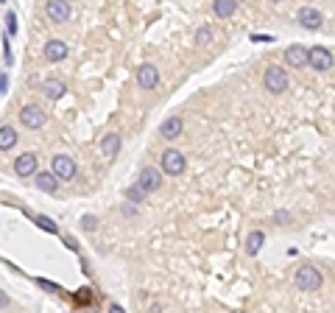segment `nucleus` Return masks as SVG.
Returning <instances> with one entry per match:
<instances>
[{"label":"nucleus","instance_id":"obj_1","mask_svg":"<svg viewBox=\"0 0 335 313\" xmlns=\"http://www.w3.org/2000/svg\"><path fill=\"white\" fill-rule=\"evenodd\" d=\"M159 168H162V174H167V176H179V174H185L187 160H185L182 151L165 148V151H162V156H159Z\"/></svg>","mask_w":335,"mask_h":313},{"label":"nucleus","instance_id":"obj_2","mask_svg":"<svg viewBox=\"0 0 335 313\" xmlns=\"http://www.w3.org/2000/svg\"><path fill=\"white\" fill-rule=\"evenodd\" d=\"M293 283L302 291H318L321 288V274H318L313 266H302V269H296V274H293Z\"/></svg>","mask_w":335,"mask_h":313},{"label":"nucleus","instance_id":"obj_3","mask_svg":"<svg viewBox=\"0 0 335 313\" xmlns=\"http://www.w3.org/2000/svg\"><path fill=\"white\" fill-rule=\"evenodd\" d=\"M265 90L268 92H276V95H280V92H285L288 90V73L282 70V67H268V70H265Z\"/></svg>","mask_w":335,"mask_h":313},{"label":"nucleus","instance_id":"obj_4","mask_svg":"<svg viewBox=\"0 0 335 313\" xmlns=\"http://www.w3.org/2000/svg\"><path fill=\"white\" fill-rule=\"evenodd\" d=\"M307 65H310L313 70L324 73V70H332L335 59H332V54H329L327 48H310L307 50Z\"/></svg>","mask_w":335,"mask_h":313},{"label":"nucleus","instance_id":"obj_5","mask_svg":"<svg viewBox=\"0 0 335 313\" xmlns=\"http://www.w3.org/2000/svg\"><path fill=\"white\" fill-rule=\"evenodd\" d=\"M50 171H53L56 179H73L76 176V160L67 154H59L50 160Z\"/></svg>","mask_w":335,"mask_h":313},{"label":"nucleus","instance_id":"obj_6","mask_svg":"<svg viewBox=\"0 0 335 313\" xmlns=\"http://www.w3.org/2000/svg\"><path fill=\"white\" fill-rule=\"evenodd\" d=\"M45 112H42L39 107H34V103H28V107L20 109V123H23L25 129H42L45 126Z\"/></svg>","mask_w":335,"mask_h":313},{"label":"nucleus","instance_id":"obj_7","mask_svg":"<svg viewBox=\"0 0 335 313\" xmlns=\"http://www.w3.org/2000/svg\"><path fill=\"white\" fill-rule=\"evenodd\" d=\"M45 14H48L53 23H67V20H70V3H67V0H48V3H45Z\"/></svg>","mask_w":335,"mask_h":313},{"label":"nucleus","instance_id":"obj_8","mask_svg":"<svg viewBox=\"0 0 335 313\" xmlns=\"http://www.w3.org/2000/svg\"><path fill=\"white\" fill-rule=\"evenodd\" d=\"M36 168H39L36 154H20L17 160H14V174L17 176H34Z\"/></svg>","mask_w":335,"mask_h":313},{"label":"nucleus","instance_id":"obj_9","mask_svg":"<svg viewBox=\"0 0 335 313\" xmlns=\"http://www.w3.org/2000/svg\"><path fill=\"white\" fill-rule=\"evenodd\" d=\"M137 185L143 187L145 193H154V190H159V185H162V171H156V168H145L143 174H140Z\"/></svg>","mask_w":335,"mask_h":313},{"label":"nucleus","instance_id":"obj_10","mask_svg":"<svg viewBox=\"0 0 335 313\" xmlns=\"http://www.w3.org/2000/svg\"><path fill=\"white\" fill-rule=\"evenodd\" d=\"M137 84L143 87V90H154V87L159 84V70H156L154 65H143L137 70Z\"/></svg>","mask_w":335,"mask_h":313},{"label":"nucleus","instance_id":"obj_11","mask_svg":"<svg viewBox=\"0 0 335 313\" xmlns=\"http://www.w3.org/2000/svg\"><path fill=\"white\" fill-rule=\"evenodd\" d=\"M321 12H316V9H310V6H305L299 12V25H305L307 31H318L321 28Z\"/></svg>","mask_w":335,"mask_h":313},{"label":"nucleus","instance_id":"obj_12","mask_svg":"<svg viewBox=\"0 0 335 313\" xmlns=\"http://www.w3.org/2000/svg\"><path fill=\"white\" fill-rule=\"evenodd\" d=\"M285 59L291 67H305L307 65V48H302V45H291V48L285 50Z\"/></svg>","mask_w":335,"mask_h":313},{"label":"nucleus","instance_id":"obj_13","mask_svg":"<svg viewBox=\"0 0 335 313\" xmlns=\"http://www.w3.org/2000/svg\"><path fill=\"white\" fill-rule=\"evenodd\" d=\"M67 56V45L62 42V39H50L48 45H45V59L48 62H62Z\"/></svg>","mask_w":335,"mask_h":313},{"label":"nucleus","instance_id":"obj_14","mask_svg":"<svg viewBox=\"0 0 335 313\" xmlns=\"http://www.w3.org/2000/svg\"><path fill=\"white\" fill-rule=\"evenodd\" d=\"M118 151H120V134H106V137L101 140V154L106 156V160H115L118 156Z\"/></svg>","mask_w":335,"mask_h":313},{"label":"nucleus","instance_id":"obj_15","mask_svg":"<svg viewBox=\"0 0 335 313\" xmlns=\"http://www.w3.org/2000/svg\"><path fill=\"white\" fill-rule=\"evenodd\" d=\"M182 129H185L182 118H167V121L159 126V134H162V137H167V140H174V137H179V134H182Z\"/></svg>","mask_w":335,"mask_h":313},{"label":"nucleus","instance_id":"obj_16","mask_svg":"<svg viewBox=\"0 0 335 313\" xmlns=\"http://www.w3.org/2000/svg\"><path fill=\"white\" fill-rule=\"evenodd\" d=\"M42 92H45L50 101H59V98L65 95V81H59V78H48V81L42 84Z\"/></svg>","mask_w":335,"mask_h":313},{"label":"nucleus","instance_id":"obj_17","mask_svg":"<svg viewBox=\"0 0 335 313\" xmlns=\"http://www.w3.org/2000/svg\"><path fill=\"white\" fill-rule=\"evenodd\" d=\"M212 12H215V17H232L235 12H238V0H215L212 3Z\"/></svg>","mask_w":335,"mask_h":313},{"label":"nucleus","instance_id":"obj_18","mask_svg":"<svg viewBox=\"0 0 335 313\" xmlns=\"http://www.w3.org/2000/svg\"><path fill=\"white\" fill-rule=\"evenodd\" d=\"M34 185L39 187V190H45V193H56V176H53V171L50 174H36V179H34Z\"/></svg>","mask_w":335,"mask_h":313},{"label":"nucleus","instance_id":"obj_19","mask_svg":"<svg viewBox=\"0 0 335 313\" xmlns=\"http://www.w3.org/2000/svg\"><path fill=\"white\" fill-rule=\"evenodd\" d=\"M17 145V132L12 126H0V151H9Z\"/></svg>","mask_w":335,"mask_h":313},{"label":"nucleus","instance_id":"obj_20","mask_svg":"<svg viewBox=\"0 0 335 313\" xmlns=\"http://www.w3.org/2000/svg\"><path fill=\"white\" fill-rule=\"evenodd\" d=\"M263 243H265V235L260 232V229H254V232L246 238V252H249V254H257L260 249H263Z\"/></svg>","mask_w":335,"mask_h":313},{"label":"nucleus","instance_id":"obj_21","mask_svg":"<svg viewBox=\"0 0 335 313\" xmlns=\"http://www.w3.org/2000/svg\"><path fill=\"white\" fill-rule=\"evenodd\" d=\"M212 42V25H201V28H198V34H196V45H209Z\"/></svg>","mask_w":335,"mask_h":313},{"label":"nucleus","instance_id":"obj_22","mask_svg":"<svg viewBox=\"0 0 335 313\" xmlns=\"http://www.w3.org/2000/svg\"><path fill=\"white\" fill-rule=\"evenodd\" d=\"M34 221H36V224H39V227H42V229H45V232H50V235H56V229H59V227H56V224H53V221H50V218H48V216H34Z\"/></svg>","mask_w":335,"mask_h":313},{"label":"nucleus","instance_id":"obj_23","mask_svg":"<svg viewBox=\"0 0 335 313\" xmlns=\"http://www.w3.org/2000/svg\"><path fill=\"white\" fill-rule=\"evenodd\" d=\"M126 199H129V201H143L145 199V190L140 185H134V187H129V190H126Z\"/></svg>","mask_w":335,"mask_h":313},{"label":"nucleus","instance_id":"obj_24","mask_svg":"<svg viewBox=\"0 0 335 313\" xmlns=\"http://www.w3.org/2000/svg\"><path fill=\"white\" fill-rule=\"evenodd\" d=\"M6 31H9V36L17 34V14H14V12L6 14Z\"/></svg>","mask_w":335,"mask_h":313},{"label":"nucleus","instance_id":"obj_25","mask_svg":"<svg viewBox=\"0 0 335 313\" xmlns=\"http://www.w3.org/2000/svg\"><path fill=\"white\" fill-rule=\"evenodd\" d=\"M76 302H78V305H87V302H90V291H87V288H81V291L76 294Z\"/></svg>","mask_w":335,"mask_h":313},{"label":"nucleus","instance_id":"obj_26","mask_svg":"<svg viewBox=\"0 0 335 313\" xmlns=\"http://www.w3.org/2000/svg\"><path fill=\"white\" fill-rule=\"evenodd\" d=\"M36 285H39V288H45V291H56V294H59V285L48 283V280H36Z\"/></svg>","mask_w":335,"mask_h":313},{"label":"nucleus","instance_id":"obj_27","mask_svg":"<svg viewBox=\"0 0 335 313\" xmlns=\"http://www.w3.org/2000/svg\"><path fill=\"white\" fill-rule=\"evenodd\" d=\"M84 229H95V224H98V218L95 216H84Z\"/></svg>","mask_w":335,"mask_h":313},{"label":"nucleus","instance_id":"obj_28","mask_svg":"<svg viewBox=\"0 0 335 313\" xmlns=\"http://www.w3.org/2000/svg\"><path fill=\"white\" fill-rule=\"evenodd\" d=\"M3 48H6V54H3V59H6V65H12V42H3Z\"/></svg>","mask_w":335,"mask_h":313},{"label":"nucleus","instance_id":"obj_29","mask_svg":"<svg viewBox=\"0 0 335 313\" xmlns=\"http://www.w3.org/2000/svg\"><path fill=\"white\" fill-rule=\"evenodd\" d=\"M251 42H271L268 34H251Z\"/></svg>","mask_w":335,"mask_h":313},{"label":"nucleus","instance_id":"obj_30","mask_svg":"<svg viewBox=\"0 0 335 313\" xmlns=\"http://www.w3.org/2000/svg\"><path fill=\"white\" fill-rule=\"evenodd\" d=\"M6 90H9V76L3 73V76H0V92H6Z\"/></svg>","mask_w":335,"mask_h":313},{"label":"nucleus","instance_id":"obj_31","mask_svg":"<svg viewBox=\"0 0 335 313\" xmlns=\"http://www.w3.org/2000/svg\"><path fill=\"white\" fill-rule=\"evenodd\" d=\"M6 305H9V299L3 296V291H0V307H6Z\"/></svg>","mask_w":335,"mask_h":313},{"label":"nucleus","instance_id":"obj_32","mask_svg":"<svg viewBox=\"0 0 335 313\" xmlns=\"http://www.w3.org/2000/svg\"><path fill=\"white\" fill-rule=\"evenodd\" d=\"M271 3H282V0H271Z\"/></svg>","mask_w":335,"mask_h":313}]
</instances>
